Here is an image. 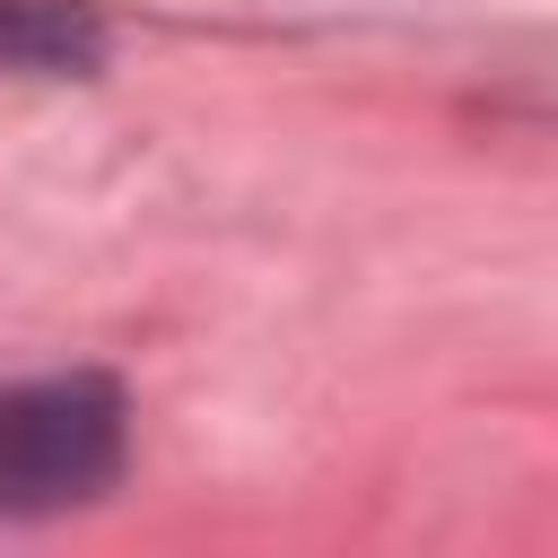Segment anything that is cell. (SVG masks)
<instances>
[{
    "label": "cell",
    "instance_id": "1",
    "mask_svg": "<svg viewBox=\"0 0 558 558\" xmlns=\"http://www.w3.org/2000/svg\"><path fill=\"white\" fill-rule=\"evenodd\" d=\"M122 471V392L105 375L0 384V514H52Z\"/></svg>",
    "mask_w": 558,
    "mask_h": 558
},
{
    "label": "cell",
    "instance_id": "2",
    "mask_svg": "<svg viewBox=\"0 0 558 558\" xmlns=\"http://www.w3.org/2000/svg\"><path fill=\"white\" fill-rule=\"evenodd\" d=\"M0 52H26V61H78L87 52V26L78 17H61V9H44V0H0Z\"/></svg>",
    "mask_w": 558,
    "mask_h": 558
}]
</instances>
